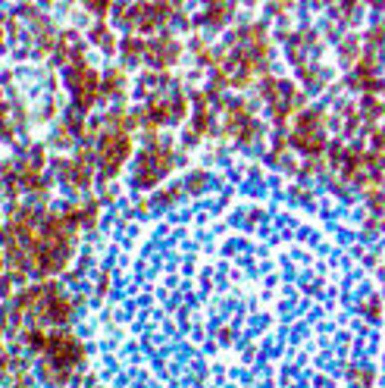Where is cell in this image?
Instances as JSON below:
<instances>
[{"instance_id":"cell-1","label":"cell","mask_w":385,"mask_h":388,"mask_svg":"<svg viewBox=\"0 0 385 388\" xmlns=\"http://www.w3.org/2000/svg\"><path fill=\"white\" fill-rule=\"evenodd\" d=\"M144 60L151 66H173L179 60V44L169 38H157L151 44H144Z\"/></svg>"},{"instance_id":"cell-2","label":"cell","mask_w":385,"mask_h":388,"mask_svg":"<svg viewBox=\"0 0 385 388\" xmlns=\"http://www.w3.org/2000/svg\"><path fill=\"white\" fill-rule=\"evenodd\" d=\"M122 56H126V63H138L141 56H144V41L141 38H126L122 41Z\"/></svg>"},{"instance_id":"cell-3","label":"cell","mask_w":385,"mask_h":388,"mask_svg":"<svg viewBox=\"0 0 385 388\" xmlns=\"http://www.w3.org/2000/svg\"><path fill=\"white\" fill-rule=\"evenodd\" d=\"M229 13H232V6H222V3H216V6H213L210 13H207V19H203V22H207V25H213V28H219L222 22L229 19Z\"/></svg>"}]
</instances>
